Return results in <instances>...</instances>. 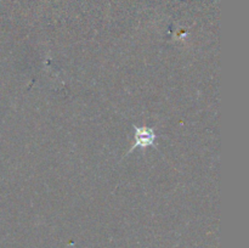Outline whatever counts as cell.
Returning <instances> with one entry per match:
<instances>
[{
    "label": "cell",
    "instance_id": "1",
    "mask_svg": "<svg viewBox=\"0 0 249 248\" xmlns=\"http://www.w3.org/2000/svg\"><path fill=\"white\" fill-rule=\"evenodd\" d=\"M134 129H135V138H134V145L131 146L130 151L135 150L136 147L146 148L155 143L157 135L153 129L147 128V126H134Z\"/></svg>",
    "mask_w": 249,
    "mask_h": 248
}]
</instances>
